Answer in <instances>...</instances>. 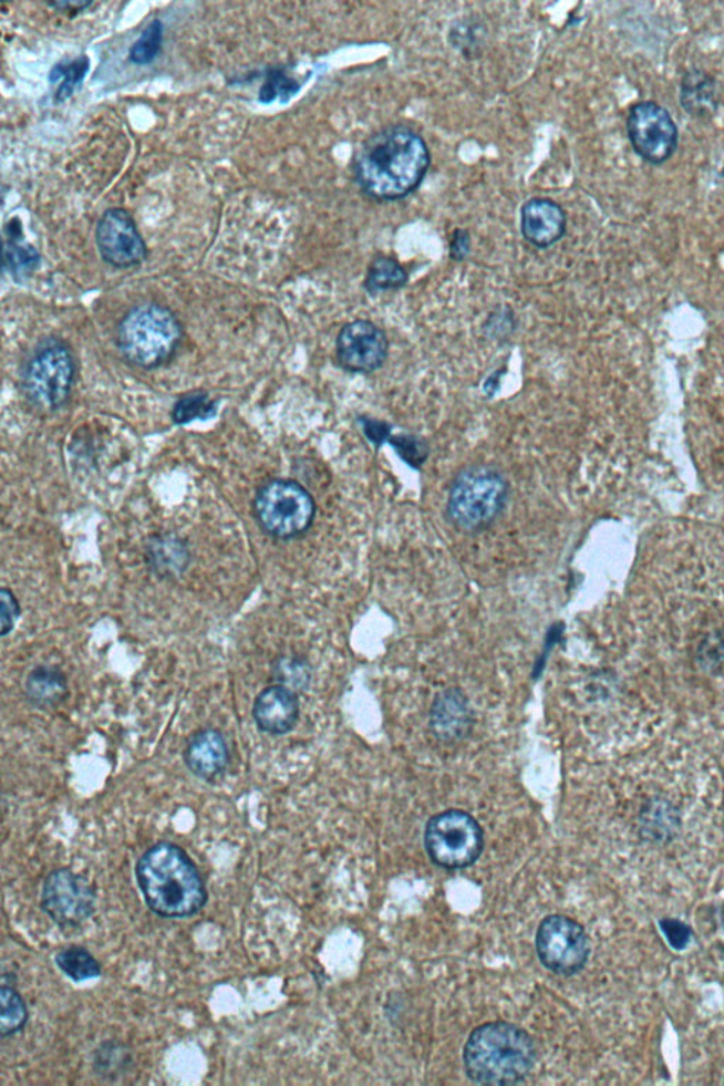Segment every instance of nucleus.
<instances>
[{"mask_svg":"<svg viewBox=\"0 0 724 1086\" xmlns=\"http://www.w3.org/2000/svg\"><path fill=\"white\" fill-rule=\"evenodd\" d=\"M431 162L430 147L416 131L405 125L386 126L356 153V185L374 200H401L422 185Z\"/></svg>","mask_w":724,"mask_h":1086,"instance_id":"f257e3e1","label":"nucleus"},{"mask_svg":"<svg viewBox=\"0 0 724 1086\" xmlns=\"http://www.w3.org/2000/svg\"><path fill=\"white\" fill-rule=\"evenodd\" d=\"M137 887L153 914L166 920L197 916L208 901L200 870L187 851L172 842L151 846L136 861Z\"/></svg>","mask_w":724,"mask_h":1086,"instance_id":"f03ea898","label":"nucleus"},{"mask_svg":"<svg viewBox=\"0 0 724 1086\" xmlns=\"http://www.w3.org/2000/svg\"><path fill=\"white\" fill-rule=\"evenodd\" d=\"M538 1062L531 1034L508 1022H488L473 1030L463 1048L464 1073L478 1085L524 1083Z\"/></svg>","mask_w":724,"mask_h":1086,"instance_id":"7ed1b4c3","label":"nucleus"},{"mask_svg":"<svg viewBox=\"0 0 724 1086\" xmlns=\"http://www.w3.org/2000/svg\"><path fill=\"white\" fill-rule=\"evenodd\" d=\"M509 486L497 468L472 466L458 473L447 498V515L464 532L483 531L501 515Z\"/></svg>","mask_w":724,"mask_h":1086,"instance_id":"20e7f679","label":"nucleus"},{"mask_svg":"<svg viewBox=\"0 0 724 1086\" xmlns=\"http://www.w3.org/2000/svg\"><path fill=\"white\" fill-rule=\"evenodd\" d=\"M182 339V325L169 309L157 303L135 306L118 328L121 353L142 369L165 364Z\"/></svg>","mask_w":724,"mask_h":1086,"instance_id":"39448f33","label":"nucleus"},{"mask_svg":"<svg viewBox=\"0 0 724 1086\" xmlns=\"http://www.w3.org/2000/svg\"><path fill=\"white\" fill-rule=\"evenodd\" d=\"M423 846L437 868L448 871L468 869L482 858L484 830L466 810H443L427 820Z\"/></svg>","mask_w":724,"mask_h":1086,"instance_id":"423d86ee","label":"nucleus"},{"mask_svg":"<svg viewBox=\"0 0 724 1086\" xmlns=\"http://www.w3.org/2000/svg\"><path fill=\"white\" fill-rule=\"evenodd\" d=\"M255 517L265 532L277 539H293L309 531L316 504L299 483L275 480L259 489L254 503Z\"/></svg>","mask_w":724,"mask_h":1086,"instance_id":"0eeeda50","label":"nucleus"},{"mask_svg":"<svg viewBox=\"0 0 724 1086\" xmlns=\"http://www.w3.org/2000/svg\"><path fill=\"white\" fill-rule=\"evenodd\" d=\"M535 950L547 971L558 976H575L588 965L590 938L573 918L552 914L539 922Z\"/></svg>","mask_w":724,"mask_h":1086,"instance_id":"6e6552de","label":"nucleus"},{"mask_svg":"<svg viewBox=\"0 0 724 1086\" xmlns=\"http://www.w3.org/2000/svg\"><path fill=\"white\" fill-rule=\"evenodd\" d=\"M75 364L69 347L59 340L44 341L25 365V395L43 410H55L68 401Z\"/></svg>","mask_w":724,"mask_h":1086,"instance_id":"1a4fd4ad","label":"nucleus"},{"mask_svg":"<svg viewBox=\"0 0 724 1086\" xmlns=\"http://www.w3.org/2000/svg\"><path fill=\"white\" fill-rule=\"evenodd\" d=\"M632 149L652 166L664 165L680 147V131L670 112L655 101H641L627 115Z\"/></svg>","mask_w":724,"mask_h":1086,"instance_id":"9d476101","label":"nucleus"},{"mask_svg":"<svg viewBox=\"0 0 724 1086\" xmlns=\"http://www.w3.org/2000/svg\"><path fill=\"white\" fill-rule=\"evenodd\" d=\"M40 907L54 924L79 928L94 916L96 891L83 875L68 868L54 869L45 876Z\"/></svg>","mask_w":724,"mask_h":1086,"instance_id":"9b49d317","label":"nucleus"},{"mask_svg":"<svg viewBox=\"0 0 724 1086\" xmlns=\"http://www.w3.org/2000/svg\"><path fill=\"white\" fill-rule=\"evenodd\" d=\"M101 258L111 267L126 269L145 261L147 248L134 217L124 208H110L95 228Z\"/></svg>","mask_w":724,"mask_h":1086,"instance_id":"f8f14e48","label":"nucleus"},{"mask_svg":"<svg viewBox=\"0 0 724 1086\" xmlns=\"http://www.w3.org/2000/svg\"><path fill=\"white\" fill-rule=\"evenodd\" d=\"M390 353V341L379 325L355 320L341 329L335 341L338 361L345 371L371 374L380 370Z\"/></svg>","mask_w":724,"mask_h":1086,"instance_id":"ddd939ff","label":"nucleus"},{"mask_svg":"<svg viewBox=\"0 0 724 1086\" xmlns=\"http://www.w3.org/2000/svg\"><path fill=\"white\" fill-rule=\"evenodd\" d=\"M252 716L259 731L270 736L292 732L300 716L299 697L290 687L270 685L255 697Z\"/></svg>","mask_w":724,"mask_h":1086,"instance_id":"4468645a","label":"nucleus"},{"mask_svg":"<svg viewBox=\"0 0 724 1086\" xmlns=\"http://www.w3.org/2000/svg\"><path fill=\"white\" fill-rule=\"evenodd\" d=\"M183 757L190 773L206 783L223 777L231 762L226 737L217 728H203L194 733Z\"/></svg>","mask_w":724,"mask_h":1086,"instance_id":"2eb2a0df","label":"nucleus"},{"mask_svg":"<svg viewBox=\"0 0 724 1086\" xmlns=\"http://www.w3.org/2000/svg\"><path fill=\"white\" fill-rule=\"evenodd\" d=\"M568 218L563 208L550 198L535 197L524 204L521 231L527 241L537 248L552 247L566 234Z\"/></svg>","mask_w":724,"mask_h":1086,"instance_id":"dca6fc26","label":"nucleus"},{"mask_svg":"<svg viewBox=\"0 0 724 1086\" xmlns=\"http://www.w3.org/2000/svg\"><path fill=\"white\" fill-rule=\"evenodd\" d=\"M431 726L438 738L445 742L464 737L470 726V707L461 692L451 690L435 701L432 709Z\"/></svg>","mask_w":724,"mask_h":1086,"instance_id":"f3484780","label":"nucleus"},{"mask_svg":"<svg viewBox=\"0 0 724 1086\" xmlns=\"http://www.w3.org/2000/svg\"><path fill=\"white\" fill-rule=\"evenodd\" d=\"M24 695L30 705L50 709L60 705L69 695V681L59 666L39 665L24 682Z\"/></svg>","mask_w":724,"mask_h":1086,"instance_id":"a211bd4d","label":"nucleus"},{"mask_svg":"<svg viewBox=\"0 0 724 1086\" xmlns=\"http://www.w3.org/2000/svg\"><path fill=\"white\" fill-rule=\"evenodd\" d=\"M680 101L683 110L696 118L715 114L717 110L715 80L705 71H687L681 80Z\"/></svg>","mask_w":724,"mask_h":1086,"instance_id":"6ab92c4d","label":"nucleus"},{"mask_svg":"<svg viewBox=\"0 0 724 1086\" xmlns=\"http://www.w3.org/2000/svg\"><path fill=\"white\" fill-rule=\"evenodd\" d=\"M147 559L157 576L161 578H176L187 569L190 562V552L180 539L175 537H161L153 540Z\"/></svg>","mask_w":724,"mask_h":1086,"instance_id":"aec40b11","label":"nucleus"},{"mask_svg":"<svg viewBox=\"0 0 724 1086\" xmlns=\"http://www.w3.org/2000/svg\"><path fill=\"white\" fill-rule=\"evenodd\" d=\"M134 1064V1057L126 1044L106 1040L93 1053V1071L96 1077L116 1080L124 1077Z\"/></svg>","mask_w":724,"mask_h":1086,"instance_id":"412c9836","label":"nucleus"},{"mask_svg":"<svg viewBox=\"0 0 724 1086\" xmlns=\"http://www.w3.org/2000/svg\"><path fill=\"white\" fill-rule=\"evenodd\" d=\"M680 826L674 807L666 800L654 799L641 815V829L645 839L655 844L670 842Z\"/></svg>","mask_w":724,"mask_h":1086,"instance_id":"4be33fe9","label":"nucleus"},{"mask_svg":"<svg viewBox=\"0 0 724 1086\" xmlns=\"http://www.w3.org/2000/svg\"><path fill=\"white\" fill-rule=\"evenodd\" d=\"M55 965L74 983H83L102 975L101 963L84 947L71 945L58 952Z\"/></svg>","mask_w":724,"mask_h":1086,"instance_id":"5701e85b","label":"nucleus"},{"mask_svg":"<svg viewBox=\"0 0 724 1086\" xmlns=\"http://www.w3.org/2000/svg\"><path fill=\"white\" fill-rule=\"evenodd\" d=\"M0 1002H2V1013H0V1034L3 1038L17 1036L22 1033L29 1023L28 1004L22 994L12 983L3 979L0 987Z\"/></svg>","mask_w":724,"mask_h":1086,"instance_id":"b1692460","label":"nucleus"},{"mask_svg":"<svg viewBox=\"0 0 724 1086\" xmlns=\"http://www.w3.org/2000/svg\"><path fill=\"white\" fill-rule=\"evenodd\" d=\"M407 273L395 259L379 258L370 265L365 288L371 293L385 292L404 287Z\"/></svg>","mask_w":724,"mask_h":1086,"instance_id":"393cba45","label":"nucleus"},{"mask_svg":"<svg viewBox=\"0 0 724 1086\" xmlns=\"http://www.w3.org/2000/svg\"><path fill=\"white\" fill-rule=\"evenodd\" d=\"M217 413L216 402L207 394H190L180 397L173 407L172 417L178 425L193 421L210 420Z\"/></svg>","mask_w":724,"mask_h":1086,"instance_id":"a878e982","label":"nucleus"},{"mask_svg":"<svg viewBox=\"0 0 724 1086\" xmlns=\"http://www.w3.org/2000/svg\"><path fill=\"white\" fill-rule=\"evenodd\" d=\"M163 43V24L153 20L130 50V60L136 65L151 64L161 53Z\"/></svg>","mask_w":724,"mask_h":1086,"instance_id":"bb28decb","label":"nucleus"},{"mask_svg":"<svg viewBox=\"0 0 724 1086\" xmlns=\"http://www.w3.org/2000/svg\"><path fill=\"white\" fill-rule=\"evenodd\" d=\"M4 265L14 278H25L34 272L40 262L38 251L30 245H22L17 239H9L4 245Z\"/></svg>","mask_w":724,"mask_h":1086,"instance_id":"cd10ccee","label":"nucleus"},{"mask_svg":"<svg viewBox=\"0 0 724 1086\" xmlns=\"http://www.w3.org/2000/svg\"><path fill=\"white\" fill-rule=\"evenodd\" d=\"M300 84L292 79L285 69H269L267 79L259 91V101L269 104L280 96L282 101H288L298 93Z\"/></svg>","mask_w":724,"mask_h":1086,"instance_id":"c85d7f7f","label":"nucleus"},{"mask_svg":"<svg viewBox=\"0 0 724 1086\" xmlns=\"http://www.w3.org/2000/svg\"><path fill=\"white\" fill-rule=\"evenodd\" d=\"M89 68H90V60L86 59L85 55H83V58L71 61V63L59 64L58 68H54L53 73H51L50 75L51 80L63 79V83H61L60 85L58 95H55V100L58 101L68 100L69 96L73 94L75 86L79 85L81 83V80L84 79L86 71H89Z\"/></svg>","mask_w":724,"mask_h":1086,"instance_id":"c756f323","label":"nucleus"},{"mask_svg":"<svg viewBox=\"0 0 724 1086\" xmlns=\"http://www.w3.org/2000/svg\"><path fill=\"white\" fill-rule=\"evenodd\" d=\"M273 675L280 682V685L290 687H304L309 682V668L304 665L303 661L294 660V658H282L273 668Z\"/></svg>","mask_w":724,"mask_h":1086,"instance_id":"7c9ffc66","label":"nucleus"},{"mask_svg":"<svg viewBox=\"0 0 724 1086\" xmlns=\"http://www.w3.org/2000/svg\"><path fill=\"white\" fill-rule=\"evenodd\" d=\"M0 603H2L0 606V635L8 637L17 625L22 609H20L17 596L8 588L0 591Z\"/></svg>","mask_w":724,"mask_h":1086,"instance_id":"2f4dec72","label":"nucleus"},{"mask_svg":"<svg viewBox=\"0 0 724 1086\" xmlns=\"http://www.w3.org/2000/svg\"><path fill=\"white\" fill-rule=\"evenodd\" d=\"M660 928L672 950L683 951L690 945L692 930L685 922L675 920V918H664L660 921Z\"/></svg>","mask_w":724,"mask_h":1086,"instance_id":"473e14b6","label":"nucleus"},{"mask_svg":"<svg viewBox=\"0 0 724 1086\" xmlns=\"http://www.w3.org/2000/svg\"><path fill=\"white\" fill-rule=\"evenodd\" d=\"M470 252V234L466 229H456L451 241V258L453 261L462 262Z\"/></svg>","mask_w":724,"mask_h":1086,"instance_id":"72a5a7b5","label":"nucleus"},{"mask_svg":"<svg viewBox=\"0 0 724 1086\" xmlns=\"http://www.w3.org/2000/svg\"><path fill=\"white\" fill-rule=\"evenodd\" d=\"M50 4H51V7L59 8V9H73V8H75V9H80L81 10V9L86 8V7H90L91 3L90 2H53V3H50Z\"/></svg>","mask_w":724,"mask_h":1086,"instance_id":"f704fd0d","label":"nucleus"}]
</instances>
